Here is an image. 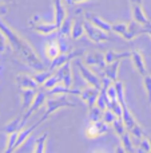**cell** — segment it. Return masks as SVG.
<instances>
[{
  "instance_id": "obj_3",
  "label": "cell",
  "mask_w": 151,
  "mask_h": 153,
  "mask_svg": "<svg viewBox=\"0 0 151 153\" xmlns=\"http://www.w3.org/2000/svg\"><path fill=\"white\" fill-rule=\"evenodd\" d=\"M75 66L78 67V70H79L82 78L86 81V83L91 85V86L99 87V89H100V87H102V78L99 76V74H96V73H94L92 70L88 69L87 65L83 63L79 58L75 59Z\"/></svg>"
},
{
  "instance_id": "obj_34",
  "label": "cell",
  "mask_w": 151,
  "mask_h": 153,
  "mask_svg": "<svg viewBox=\"0 0 151 153\" xmlns=\"http://www.w3.org/2000/svg\"><path fill=\"white\" fill-rule=\"evenodd\" d=\"M107 109H111L118 117L122 118V113H123V108L120 105V102L118 100H110V103H108V108Z\"/></svg>"
},
{
  "instance_id": "obj_24",
  "label": "cell",
  "mask_w": 151,
  "mask_h": 153,
  "mask_svg": "<svg viewBox=\"0 0 151 153\" xmlns=\"http://www.w3.org/2000/svg\"><path fill=\"white\" fill-rule=\"evenodd\" d=\"M21 118H23V114L20 113L16 118H13L12 121L8 122V124L4 126L5 134H10V133H13V132H19L20 129H23V126H21Z\"/></svg>"
},
{
  "instance_id": "obj_13",
  "label": "cell",
  "mask_w": 151,
  "mask_h": 153,
  "mask_svg": "<svg viewBox=\"0 0 151 153\" xmlns=\"http://www.w3.org/2000/svg\"><path fill=\"white\" fill-rule=\"evenodd\" d=\"M80 89H71V87L64 86L63 83H58L56 86H54L52 89L47 90V95L48 97H55V95H64V94H76L80 95Z\"/></svg>"
},
{
  "instance_id": "obj_45",
  "label": "cell",
  "mask_w": 151,
  "mask_h": 153,
  "mask_svg": "<svg viewBox=\"0 0 151 153\" xmlns=\"http://www.w3.org/2000/svg\"><path fill=\"white\" fill-rule=\"evenodd\" d=\"M150 36H151V34H150Z\"/></svg>"
},
{
  "instance_id": "obj_6",
  "label": "cell",
  "mask_w": 151,
  "mask_h": 153,
  "mask_svg": "<svg viewBox=\"0 0 151 153\" xmlns=\"http://www.w3.org/2000/svg\"><path fill=\"white\" fill-rule=\"evenodd\" d=\"M47 90L45 91H37L36 95H35L34 101H32L31 106H29L28 109L26 110V113L23 114V118H21V126L24 128V125L27 124V121H28L29 118H31V116L35 113V111H37L40 108L43 106V103H45V101H47Z\"/></svg>"
},
{
  "instance_id": "obj_16",
  "label": "cell",
  "mask_w": 151,
  "mask_h": 153,
  "mask_svg": "<svg viewBox=\"0 0 151 153\" xmlns=\"http://www.w3.org/2000/svg\"><path fill=\"white\" fill-rule=\"evenodd\" d=\"M86 18H87V20H90L92 24H95L98 28L103 30V31H106V32H111L112 31V24L108 23V22H106V20H103L100 16L95 15V13L87 12L86 13Z\"/></svg>"
},
{
  "instance_id": "obj_15",
  "label": "cell",
  "mask_w": 151,
  "mask_h": 153,
  "mask_svg": "<svg viewBox=\"0 0 151 153\" xmlns=\"http://www.w3.org/2000/svg\"><path fill=\"white\" fill-rule=\"evenodd\" d=\"M16 83H18L19 89H37L39 85L37 82L34 79L32 75H27V74H19L16 76Z\"/></svg>"
},
{
  "instance_id": "obj_28",
  "label": "cell",
  "mask_w": 151,
  "mask_h": 153,
  "mask_svg": "<svg viewBox=\"0 0 151 153\" xmlns=\"http://www.w3.org/2000/svg\"><path fill=\"white\" fill-rule=\"evenodd\" d=\"M119 138H120V143H122V146L125 148L126 152H136V149L134 148L133 140H131V133L128 130L126 133H123Z\"/></svg>"
},
{
  "instance_id": "obj_44",
  "label": "cell",
  "mask_w": 151,
  "mask_h": 153,
  "mask_svg": "<svg viewBox=\"0 0 151 153\" xmlns=\"http://www.w3.org/2000/svg\"><path fill=\"white\" fill-rule=\"evenodd\" d=\"M150 34H151V31H150ZM150 34H149V35H150Z\"/></svg>"
},
{
  "instance_id": "obj_1",
  "label": "cell",
  "mask_w": 151,
  "mask_h": 153,
  "mask_svg": "<svg viewBox=\"0 0 151 153\" xmlns=\"http://www.w3.org/2000/svg\"><path fill=\"white\" fill-rule=\"evenodd\" d=\"M0 31L5 35L7 42H8V45L11 46V48H12L29 67H32V69L36 70V71L44 70V65L40 61V58L36 54L35 48L32 47L23 36H20L15 30L11 28L1 18H0Z\"/></svg>"
},
{
  "instance_id": "obj_19",
  "label": "cell",
  "mask_w": 151,
  "mask_h": 153,
  "mask_svg": "<svg viewBox=\"0 0 151 153\" xmlns=\"http://www.w3.org/2000/svg\"><path fill=\"white\" fill-rule=\"evenodd\" d=\"M42 124V121H37V122H35L34 125H31V126H28V128H24V129H20L19 130V137H18V143H16V149H19L21 145H23L24 143L27 141V138L31 136V133L34 132L35 129H36L39 125Z\"/></svg>"
},
{
  "instance_id": "obj_22",
  "label": "cell",
  "mask_w": 151,
  "mask_h": 153,
  "mask_svg": "<svg viewBox=\"0 0 151 153\" xmlns=\"http://www.w3.org/2000/svg\"><path fill=\"white\" fill-rule=\"evenodd\" d=\"M60 53H62V51H60V47H59L58 39L48 40V42L45 43V55H47V58L50 59V61L55 59Z\"/></svg>"
},
{
  "instance_id": "obj_8",
  "label": "cell",
  "mask_w": 151,
  "mask_h": 153,
  "mask_svg": "<svg viewBox=\"0 0 151 153\" xmlns=\"http://www.w3.org/2000/svg\"><path fill=\"white\" fill-rule=\"evenodd\" d=\"M80 55H83L82 50H72L70 53H60L55 59H52L50 63V70H54L55 71L58 67H60L62 65L67 63V62H71L72 59L79 58Z\"/></svg>"
},
{
  "instance_id": "obj_30",
  "label": "cell",
  "mask_w": 151,
  "mask_h": 153,
  "mask_svg": "<svg viewBox=\"0 0 151 153\" xmlns=\"http://www.w3.org/2000/svg\"><path fill=\"white\" fill-rule=\"evenodd\" d=\"M112 129H114V132H115V134H118L120 137V136L123 134V133H126L127 132V128H126V125H125V122H123V120L120 118V117H118L117 120H115L114 122H112Z\"/></svg>"
},
{
  "instance_id": "obj_37",
  "label": "cell",
  "mask_w": 151,
  "mask_h": 153,
  "mask_svg": "<svg viewBox=\"0 0 151 153\" xmlns=\"http://www.w3.org/2000/svg\"><path fill=\"white\" fill-rule=\"evenodd\" d=\"M136 152H151V144L149 140V136L147 137H142L139 141V148L136 149Z\"/></svg>"
},
{
  "instance_id": "obj_25",
  "label": "cell",
  "mask_w": 151,
  "mask_h": 153,
  "mask_svg": "<svg viewBox=\"0 0 151 153\" xmlns=\"http://www.w3.org/2000/svg\"><path fill=\"white\" fill-rule=\"evenodd\" d=\"M72 24H74V20H72L71 16H66L64 22L60 24L59 27V35L62 36H67V38H71V31H72Z\"/></svg>"
},
{
  "instance_id": "obj_17",
  "label": "cell",
  "mask_w": 151,
  "mask_h": 153,
  "mask_svg": "<svg viewBox=\"0 0 151 153\" xmlns=\"http://www.w3.org/2000/svg\"><path fill=\"white\" fill-rule=\"evenodd\" d=\"M130 58H131V61H133L134 66H135L136 71H138L142 76L146 75L147 74V69H146V63H144L143 55H142L139 51H133Z\"/></svg>"
},
{
  "instance_id": "obj_33",
  "label": "cell",
  "mask_w": 151,
  "mask_h": 153,
  "mask_svg": "<svg viewBox=\"0 0 151 153\" xmlns=\"http://www.w3.org/2000/svg\"><path fill=\"white\" fill-rule=\"evenodd\" d=\"M58 83H60V78L58 76L56 73H54V74L51 75L50 78H48L47 81L42 85V86H43V89H44V90H50V89H52L54 86H56Z\"/></svg>"
},
{
  "instance_id": "obj_26",
  "label": "cell",
  "mask_w": 151,
  "mask_h": 153,
  "mask_svg": "<svg viewBox=\"0 0 151 153\" xmlns=\"http://www.w3.org/2000/svg\"><path fill=\"white\" fill-rule=\"evenodd\" d=\"M131 56V53H115L114 50H107V53L104 54V59H106V63H111V62H115V61H122L123 58H128Z\"/></svg>"
},
{
  "instance_id": "obj_12",
  "label": "cell",
  "mask_w": 151,
  "mask_h": 153,
  "mask_svg": "<svg viewBox=\"0 0 151 153\" xmlns=\"http://www.w3.org/2000/svg\"><path fill=\"white\" fill-rule=\"evenodd\" d=\"M99 91H100L99 87L91 86V85H88L86 89H83L82 91H80V98L88 105V109L92 108V106H95L96 100H98V95H99Z\"/></svg>"
},
{
  "instance_id": "obj_32",
  "label": "cell",
  "mask_w": 151,
  "mask_h": 153,
  "mask_svg": "<svg viewBox=\"0 0 151 153\" xmlns=\"http://www.w3.org/2000/svg\"><path fill=\"white\" fill-rule=\"evenodd\" d=\"M102 116H103V110L99 109L96 105L88 109V120H90L91 122L98 121V120H102Z\"/></svg>"
},
{
  "instance_id": "obj_41",
  "label": "cell",
  "mask_w": 151,
  "mask_h": 153,
  "mask_svg": "<svg viewBox=\"0 0 151 153\" xmlns=\"http://www.w3.org/2000/svg\"><path fill=\"white\" fill-rule=\"evenodd\" d=\"M115 152L122 153V152H126V151H125V148H117V149H115Z\"/></svg>"
},
{
  "instance_id": "obj_20",
  "label": "cell",
  "mask_w": 151,
  "mask_h": 153,
  "mask_svg": "<svg viewBox=\"0 0 151 153\" xmlns=\"http://www.w3.org/2000/svg\"><path fill=\"white\" fill-rule=\"evenodd\" d=\"M84 20H83L82 16H78L74 20V24H72V31H71V39L76 40L80 39V38L84 35Z\"/></svg>"
},
{
  "instance_id": "obj_14",
  "label": "cell",
  "mask_w": 151,
  "mask_h": 153,
  "mask_svg": "<svg viewBox=\"0 0 151 153\" xmlns=\"http://www.w3.org/2000/svg\"><path fill=\"white\" fill-rule=\"evenodd\" d=\"M54 1V12H55V23L58 24V27H60V24L64 22L67 16V10L64 5L63 0H52Z\"/></svg>"
},
{
  "instance_id": "obj_10",
  "label": "cell",
  "mask_w": 151,
  "mask_h": 153,
  "mask_svg": "<svg viewBox=\"0 0 151 153\" xmlns=\"http://www.w3.org/2000/svg\"><path fill=\"white\" fill-rule=\"evenodd\" d=\"M108 124L103 121V120H98V121H94L88 125V128L86 129V136L88 138H96L103 136L104 133L108 132Z\"/></svg>"
},
{
  "instance_id": "obj_42",
  "label": "cell",
  "mask_w": 151,
  "mask_h": 153,
  "mask_svg": "<svg viewBox=\"0 0 151 153\" xmlns=\"http://www.w3.org/2000/svg\"><path fill=\"white\" fill-rule=\"evenodd\" d=\"M74 3H83V1H87V0H72Z\"/></svg>"
},
{
  "instance_id": "obj_23",
  "label": "cell",
  "mask_w": 151,
  "mask_h": 153,
  "mask_svg": "<svg viewBox=\"0 0 151 153\" xmlns=\"http://www.w3.org/2000/svg\"><path fill=\"white\" fill-rule=\"evenodd\" d=\"M122 120H123V122H125V125H126V128H127L128 132H130V130L133 129L134 126H136V125H138V121H136L135 117H134L133 114H131V111H130V109H128V106H127V105L123 106Z\"/></svg>"
},
{
  "instance_id": "obj_7",
  "label": "cell",
  "mask_w": 151,
  "mask_h": 153,
  "mask_svg": "<svg viewBox=\"0 0 151 153\" xmlns=\"http://www.w3.org/2000/svg\"><path fill=\"white\" fill-rule=\"evenodd\" d=\"M84 63L87 66L92 67L94 71H98L99 75H103L104 67H106V59L104 55L100 53H90L87 55H84Z\"/></svg>"
},
{
  "instance_id": "obj_4",
  "label": "cell",
  "mask_w": 151,
  "mask_h": 153,
  "mask_svg": "<svg viewBox=\"0 0 151 153\" xmlns=\"http://www.w3.org/2000/svg\"><path fill=\"white\" fill-rule=\"evenodd\" d=\"M130 7H131V18L134 22L144 27H150L151 28V22L147 19L146 13L143 10V0H130Z\"/></svg>"
},
{
  "instance_id": "obj_31",
  "label": "cell",
  "mask_w": 151,
  "mask_h": 153,
  "mask_svg": "<svg viewBox=\"0 0 151 153\" xmlns=\"http://www.w3.org/2000/svg\"><path fill=\"white\" fill-rule=\"evenodd\" d=\"M52 74H54V70H48V71H45V70H42V71L36 73V74H34L32 76H34V79L37 82V85H39V86H42V85L44 83V82L47 81V79L50 78Z\"/></svg>"
},
{
  "instance_id": "obj_43",
  "label": "cell",
  "mask_w": 151,
  "mask_h": 153,
  "mask_svg": "<svg viewBox=\"0 0 151 153\" xmlns=\"http://www.w3.org/2000/svg\"><path fill=\"white\" fill-rule=\"evenodd\" d=\"M149 140H150V144H151V136H149Z\"/></svg>"
},
{
  "instance_id": "obj_38",
  "label": "cell",
  "mask_w": 151,
  "mask_h": 153,
  "mask_svg": "<svg viewBox=\"0 0 151 153\" xmlns=\"http://www.w3.org/2000/svg\"><path fill=\"white\" fill-rule=\"evenodd\" d=\"M143 85H144V89L147 91V95H149V101L151 102V75L146 74L143 76Z\"/></svg>"
},
{
  "instance_id": "obj_29",
  "label": "cell",
  "mask_w": 151,
  "mask_h": 153,
  "mask_svg": "<svg viewBox=\"0 0 151 153\" xmlns=\"http://www.w3.org/2000/svg\"><path fill=\"white\" fill-rule=\"evenodd\" d=\"M7 148H5V153H12L16 151V143H18V137H19V132H13L7 134Z\"/></svg>"
},
{
  "instance_id": "obj_36",
  "label": "cell",
  "mask_w": 151,
  "mask_h": 153,
  "mask_svg": "<svg viewBox=\"0 0 151 153\" xmlns=\"http://www.w3.org/2000/svg\"><path fill=\"white\" fill-rule=\"evenodd\" d=\"M117 118H118V116L111 110V109H106V110L103 111V116H102V120L108 125H112V122H114Z\"/></svg>"
},
{
  "instance_id": "obj_35",
  "label": "cell",
  "mask_w": 151,
  "mask_h": 153,
  "mask_svg": "<svg viewBox=\"0 0 151 153\" xmlns=\"http://www.w3.org/2000/svg\"><path fill=\"white\" fill-rule=\"evenodd\" d=\"M112 31H114L115 34L122 35V36L125 38L126 34H127V31H128V24H126V23H114L112 24Z\"/></svg>"
},
{
  "instance_id": "obj_5",
  "label": "cell",
  "mask_w": 151,
  "mask_h": 153,
  "mask_svg": "<svg viewBox=\"0 0 151 153\" xmlns=\"http://www.w3.org/2000/svg\"><path fill=\"white\" fill-rule=\"evenodd\" d=\"M84 32L87 38L94 43H103L110 39L108 32L98 28L95 24H92L90 20H84Z\"/></svg>"
},
{
  "instance_id": "obj_2",
  "label": "cell",
  "mask_w": 151,
  "mask_h": 153,
  "mask_svg": "<svg viewBox=\"0 0 151 153\" xmlns=\"http://www.w3.org/2000/svg\"><path fill=\"white\" fill-rule=\"evenodd\" d=\"M75 103L70 102L64 95H60L58 98H54V97H48L47 101H45V111H44V116L40 118V121L44 122L54 111H56L58 109L60 108H75Z\"/></svg>"
},
{
  "instance_id": "obj_18",
  "label": "cell",
  "mask_w": 151,
  "mask_h": 153,
  "mask_svg": "<svg viewBox=\"0 0 151 153\" xmlns=\"http://www.w3.org/2000/svg\"><path fill=\"white\" fill-rule=\"evenodd\" d=\"M36 89H21L20 95H21V111L27 110V109L31 106L32 101H34L35 95H36ZM20 111V113H21Z\"/></svg>"
},
{
  "instance_id": "obj_40",
  "label": "cell",
  "mask_w": 151,
  "mask_h": 153,
  "mask_svg": "<svg viewBox=\"0 0 151 153\" xmlns=\"http://www.w3.org/2000/svg\"><path fill=\"white\" fill-rule=\"evenodd\" d=\"M7 38H5V35L3 34L1 31H0V53H3V51L5 50V47H7Z\"/></svg>"
},
{
  "instance_id": "obj_9",
  "label": "cell",
  "mask_w": 151,
  "mask_h": 153,
  "mask_svg": "<svg viewBox=\"0 0 151 153\" xmlns=\"http://www.w3.org/2000/svg\"><path fill=\"white\" fill-rule=\"evenodd\" d=\"M28 23L35 31L42 35H48V34H51V32H55L56 30H59L58 24H56L55 22H54V23H43V22H40L39 16H34V19L29 20Z\"/></svg>"
},
{
  "instance_id": "obj_27",
  "label": "cell",
  "mask_w": 151,
  "mask_h": 153,
  "mask_svg": "<svg viewBox=\"0 0 151 153\" xmlns=\"http://www.w3.org/2000/svg\"><path fill=\"white\" fill-rule=\"evenodd\" d=\"M48 140V133H43L40 137H37L35 140L34 144V153H44L45 152V144H47Z\"/></svg>"
},
{
  "instance_id": "obj_11",
  "label": "cell",
  "mask_w": 151,
  "mask_h": 153,
  "mask_svg": "<svg viewBox=\"0 0 151 153\" xmlns=\"http://www.w3.org/2000/svg\"><path fill=\"white\" fill-rule=\"evenodd\" d=\"M58 76L60 78V82L67 87H72L74 85V75H72V69H71V62L62 65L60 67L55 70Z\"/></svg>"
},
{
  "instance_id": "obj_39",
  "label": "cell",
  "mask_w": 151,
  "mask_h": 153,
  "mask_svg": "<svg viewBox=\"0 0 151 153\" xmlns=\"http://www.w3.org/2000/svg\"><path fill=\"white\" fill-rule=\"evenodd\" d=\"M107 95H108L110 100H118V94H117V87H115L114 82L107 87Z\"/></svg>"
},
{
  "instance_id": "obj_21",
  "label": "cell",
  "mask_w": 151,
  "mask_h": 153,
  "mask_svg": "<svg viewBox=\"0 0 151 153\" xmlns=\"http://www.w3.org/2000/svg\"><path fill=\"white\" fill-rule=\"evenodd\" d=\"M119 66H120V59L119 61L111 62V63H107L106 67H104L103 75L108 76L112 82L118 81V73H119Z\"/></svg>"
}]
</instances>
